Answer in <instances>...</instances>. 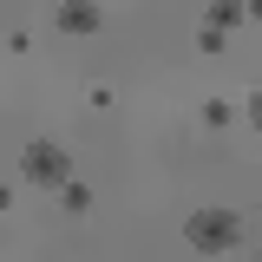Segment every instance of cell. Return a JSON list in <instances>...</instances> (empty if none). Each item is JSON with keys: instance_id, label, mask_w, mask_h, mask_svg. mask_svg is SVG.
I'll return each instance as SVG.
<instances>
[{"instance_id": "6da1fadb", "label": "cell", "mask_w": 262, "mask_h": 262, "mask_svg": "<svg viewBox=\"0 0 262 262\" xmlns=\"http://www.w3.org/2000/svg\"><path fill=\"white\" fill-rule=\"evenodd\" d=\"M184 236H190L196 256H229L243 243V216L236 210H190L184 216Z\"/></svg>"}, {"instance_id": "7a4b0ae2", "label": "cell", "mask_w": 262, "mask_h": 262, "mask_svg": "<svg viewBox=\"0 0 262 262\" xmlns=\"http://www.w3.org/2000/svg\"><path fill=\"white\" fill-rule=\"evenodd\" d=\"M20 177H27V184H46V190H66V184H72V158H66V144H53V138L27 144V151H20Z\"/></svg>"}, {"instance_id": "3957f363", "label": "cell", "mask_w": 262, "mask_h": 262, "mask_svg": "<svg viewBox=\"0 0 262 262\" xmlns=\"http://www.w3.org/2000/svg\"><path fill=\"white\" fill-rule=\"evenodd\" d=\"M98 27H105V13L92 0H66L59 7V33H98Z\"/></svg>"}, {"instance_id": "277c9868", "label": "cell", "mask_w": 262, "mask_h": 262, "mask_svg": "<svg viewBox=\"0 0 262 262\" xmlns=\"http://www.w3.org/2000/svg\"><path fill=\"white\" fill-rule=\"evenodd\" d=\"M243 20H249V0H210V13H203V27H216V33L243 27Z\"/></svg>"}, {"instance_id": "5b68a950", "label": "cell", "mask_w": 262, "mask_h": 262, "mask_svg": "<svg viewBox=\"0 0 262 262\" xmlns=\"http://www.w3.org/2000/svg\"><path fill=\"white\" fill-rule=\"evenodd\" d=\"M229 118H236V105H229V98H210V105H203V125H216V131H223Z\"/></svg>"}, {"instance_id": "8992f818", "label": "cell", "mask_w": 262, "mask_h": 262, "mask_svg": "<svg viewBox=\"0 0 262 262\" xmlns=\"http://www.w3.org/2000/svg\"><path fill=\"white\" fill-rule=\"evenodd\" d=\"M66 210H72V216H85V210H92V190H85V184H66Z\"/></svg>"}, {"instance_id": "52a82bcc", "label": "cell", "mask_w": 262, "mask_h": 262, "mask_svg": "<svg viewBox=\"0 0 262 262\" xmlns=\"http://www.w3.org/2000/svg\"><path fill=\"white\" fill-rule=\"evenodd\" d=\"M249 125H256V138H262V92L249 98Z\"/></svg>"}, {"instance_id": "ba28073f", "label": "cell", "mask_w": 262, "mask_h": 262, "mask_svg": "<svg viewBox=\"0 0 262 262\" xmlns=\"http://www.w3.org/2000/svg\"><path fill=\"white\" fill-rule=\"evenodd\" d=\"M249 20H262V0H249Z\"/></svg>"}]
</instances>
